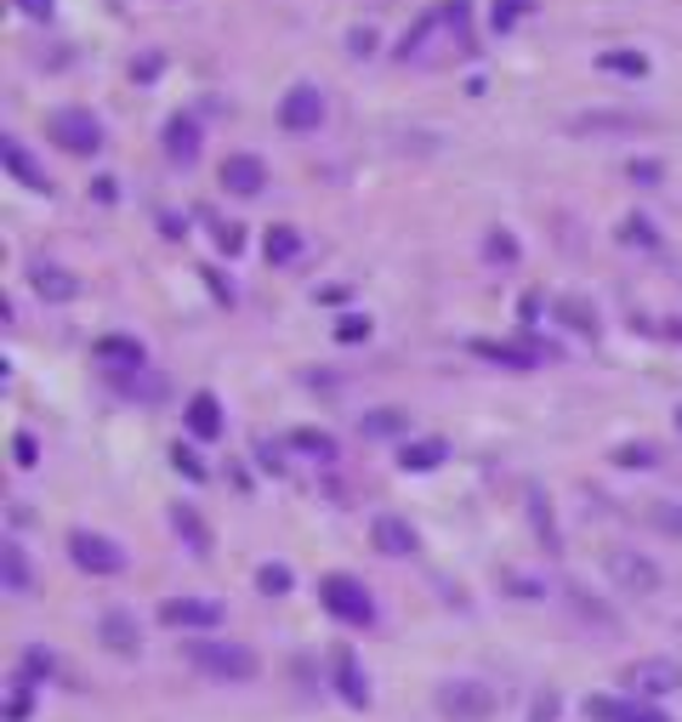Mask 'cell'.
<instances>
[{
  "label": "cell",
  "instance_id": "6da1fadb",
  "mask_svg": "<svg viewBox=\"0 0 682 722\" xmlns=\"http://www.w3.org/2000/svg\"><path fill=\"white\" fill-rule=\"evenodd\" d=\"M182 654H188L193 671H205V678H217V683H245V678H257V654L239 649V643L200 638V643H188Z\"/></svg>",
  "mask_w": 682,
  "mask_h": 722
},
{
  "label": "cell",
  "instance_id": "7a4b0ae2",
  "mask_svg": "<svg viewBox=\"0 0 682 722\" xmlns=\"http://www.w3.org/2000/svg\"><path fill=\"white\" fill-rule=\"evenodd\" d=\"M319 598H324V609L335 620H348V625H370L375 620V598L364 592V581H353V574H324Z\"/></svg>",
  "mask_w": 682,
  "mask_h": 722
},
{
  "label": "cell",
  "instance_id": "3957f363",
  "mask_svg": "<svg viewBox=\"0 0 682 722\" xmlns=\"http://www.w3.org/2000/svg\"><path fill=\"white\" fill-rule=\"evenodd\" d=\"M438 711L444 716H455V722H483L495 711V694L483 689V683H472V678H450V683H438Z\"/></svg>",
  "mask_w": 682,
  "mask_h": 722
},
{
  "label": "cell",
  "instance_id": "277c9868",
  "mask_svg": "<svg viewBox=\"0 0 682 722\" xmlns=\"http://www.w3.org/2000/svg\"><path fill=\"white\" fill-rule=\"evenodd\" d=\"M52 142L69 154H97L103 149V126H97L91 109H58L52 114Z\"/></svg>",
  "mask_w": 682,
  "mask_h": 722
},
{
  "label": "cell",
  "instance_id": "5b68a950",
  "mask_svg": "<svg viewBox=\"0 0 682 722\" xmlns=\"http://www.w3.org/2000/svg\"><path fill=\"white\" fill-rule=\"evenodd\" d=\"M620 683L638 694V700H660V694H671V689L682 683V665H676V660H631V665L620 671Z\"/></svg>",
  "mask_w": 682,
  "mask_h": 722
},
{
  "label": "cell",
  "instance_id": "8992f818",
  "mask_svg": "<svg viewBox=\"0 0 682 722\" xmlns=\"http://www.w3.org/2000/svg\"><path fill=\"white\" fill-rule=\"evenodd\" d=\"M69 558H74L86 574H120V569H126V552H120L109 535H97V529H74V535H69Z\"/></svg>",
  "mask_w": 682,
  "mask_h": 722
},
{
  "label": "cell",
  "instance_id": "52a82bcc",
  "mask_svg": "<svg viewBox=\"0 0 682 722\" xmlns=\"http://www.w3.org/2000/svg\"><path fill=\"white\" fill-rule=\"evenodd\" d=\"M279 126L284 131H319L324 126V98H319V86H308V80H297L279 98Z\"/></svg>",
  "mask_w": 682,
  "mask_h": 722
},
{
  "label": "cell",
  "instance_id": "ba28073f",
  "mask_svg": "<svg viewBox=\"0 0 682 722\" xmlns=\"http://www.w3.org/2000/svg\"><path fill=\"white\" fill-rule=\"evenodd\" d=\"M160 620L166 625H188V632H211V625L222 620V603H211V598H166Z\"/></svg>",
  "mask_w": 682,
  "mask_h": 722
},
{
  "label": "cell",
  "instance_id": "9c48e42d",
  "mask_svg": "<svg viewBox=\"0 0 682 722\" xmlns=\"http://www.w3.org/2000/svg\"><path fill=\"white\" fill-rule=\"evenodd\" d=\"M217 177H222L228 194H239V200H251V194H262V188H268V166L257 154H228Z\"/></svg>",
  "mask_w": 682,
  "mask_h": 722
},
{
  "label": "cell",
  "instance_id": "30bf717a",
  "mask_svg": "<svg viewBox=\"0 0 682 722\" xmlns=\"http://www.w3.org/2000/svg\"><path fill=\"white\" fill-rule=\"evenodd\" d=\"M330 678H335V694L348 700L353 711H370V683H364V671H359V654H353V649H335Z\"/></svg>",
  "mask_w": 682,
  "mask_h": 722
},
{
  "label": "cell",
  "instance_id": "8fae6325",
  "mask_svg": "<svg viewBox=\"0 0 682 722\" xmlns=\"http://www.w3.org/2000/svg\"><path fill=\"white\" fill-rule=\"evenodd\" d=\"M609 574L625 592H654L660 586V563H649L643 552H609Z\"/></svg>",
  "mask_w": 682,
  "mask_h": 722
},
{
  "label": "cell",
  "instance_id": "7c38bea8",
  "mask_svg": "<svg viewBox=\"0 0 682 722\" xmlns=\"http://www.w3.org/2000/svg\"><path fill=\"white\" fill-rule=\"evenodd\" d=\"M586 711L598 722H665V711L654 700H609V694H592Z\"/></svg>",
  "mask_w": 682,
  "mask_h": 722
},
{
  "label": "cell",
  "instance_id": "4fadbf2b",
  "mask_svg": "<svg viewBox=\"0 0 682 722\" xmlns=\"http://www.w3.org/2000/svg\"><path fill=\"white\" fill-rule=\"evenodd\" d=\"M29 284L46 297V302H74L80 297V279L58 262H29Z\"/></svg>",
  "mask_w": 682,
  "mask_h": 722
},
{
  "label": "cell",
  "instance_id": "5bb4252c",
  "mask_svg": "<svg viewBox=\"0 0 682 722\" xmlns=\"http://www.w3.org/2000/svg\"><path fill=\"white\" fill-rule=\"evenodd\" d=\"M97 638H103L114 654H126V660L142 654V632H137V620H131L126 609H109L103 620H97Z\"/></svg>",
  "mask_w": 682,
  "mask_h": 722
},
{
  "label": "cell",
  "instance_id": "9a60e30c",
  "mask_svg": "<svg viewBox=\"0 0 682 722\" xmlns=\"http://www.w3.org/2000/svg\"><path fill=\"white\" fill-rule=\"evenodd\" d=\"M370 546L387 552V558H410L421 541H415V529H410L404 518H375V523H370Z\"/></svg>",
  "mask_w": 682,
  "mask_h": 722
},
{
  "label": "cell",
  "instance_id": "2e32d148",
  "mask_svg": "<svg viewBox=\"0 0 682 722\" xmlns=\"http://www.w3.org/2000/svg\"><path fill=\"white\" fill-rule=\"evenodd\" d=\"M166 154L177 166H193V154H200V120H193V114H171L166 120Z\"/></svg>",
  "mask_w": 682,
  "mask_h": 722
},
{
  "label": "cell",
  "instance_id": "e0dca14e",
  "mask_svg": "<svg viewBox=\"0 0 682 722\" xmlns=\"http://www.w3.org/2000/svg\"><path fill=\"white\" fill-rule=\"evenodd\" d=\"M188 432H193V439H222V399L217 393H193L188 399Z\"/></svg>",
  "mask_w": 682,
  "mask_h": 722
},
{
  "label": "cell",
  "instance_id": "ac0fdd59",
  "mask_svg": "<svg viewBox=\"0 0 682 722\" xmlns=\"http://www.w3.org/2000/svg\"><path fill=\"white\" fill-rule=\"evenodd\" d=\"M444 461H450V444H444V439H415V444L399 450V467H404V472H432V467H444Z\"/></svg>",
  "mask_w": 682,
  "mask_h": 722
},
{
  "label": "cell",
  "instance_id": "d6986e66",
  "mask_svg": "<svg viewBox=\"0 0 682 722\" xmlns=\"http://www.w3.org/2000/svg\"><path fill=\"white\" fill-rule=\"evenodd\" d=\"M7 171H12L18 182H29L34 194H52V177H46V171H40V166L29 160V149H23L18 137H7Z\"/></svg>",
  "mask_w": 682,
  "mask_h": 722
},
{
  "label": "cell",
  "instance_id": "ffe728a7",
  "mask_svg": "<svg viewBox=\"0 0 682 722\" xmlns=\"http://www.w3.org/2000/svg\"><path fill=\"white\" fill-rule=\"evenodd\" d=\"M97 359L114 364V370H142V342L137 335H103V342H97Z\"/></svg>",
  "mask_w": 682,
  "mask_h": 722
},
{
  "label": "cell",
  "instance_id": "44dd1931",
  "mask_svg": "<svg viewBox=\"0 0 682 722\" xmlns=\"http://www.w3.org/2000/svg\"><path fill=\"white\" fill-rule=\"evenodd\" d=\"M529 518H534V535H541L546 552H558V523H552V501L541 484H529Z\"/></svg>",
  "mask_w": 682,
  "mask_h": 722
},
{
  "label": "cell",
  "instance_id": "7402d4cb",
  "mask_svg": "<svg viewBox=\"0 0 682 722\" xmlns=\"http://www.w3.org/2000/svg\"><path fill=\"white\" fill-rule=\"evenodd\" d=\"M171 523H177V535H182L193 552H211V529L200 523V512H193V507L177 501V507H171Z\"/></svg>",
  "mask_w": 682,
  "mask_h": 722
},
{
  "label": "cell",
  "instance_id": "603a6c76",
  "mask_svg": "<svg viewBox=\"0 0 682 722\" xmlns=\"http://www.w3.org/2000/svg\"><path fill=\"white\" fill-rule=\"evenodd\" d=\"M262 251H268V262H279V268H284L290 257L302 251V239H297V228H284V222H273V228H268V239H262Z\"/></svg>",
  "mask_w": 682,
  "mask_h": 722
},
{
  "label": "cell",
  "instance_id": "cb8c5ba5",
  "mask_svg": "<svg viewBox=\"0 0 682 722\" xmlns=\"http://www.w3.org/2000/svg\"><path fill=\"white\" fill-rule=\"evenodd\" d=\"M404 432V410H370L364 415V439H399Z\"/></svg>",
  "mask_w": 682,
  "mask_h": 722
},
{
  "label": "cell",
  "instance_id": "d4e9b609",
  "mask_svg": "<svg viewBox=\"0 0 682 722\" xmlns=\"http://www.w3.org/2000/svg\"><path fill=\"white\" fill-rule=\"evenodd\" d=\"M598 69H609V74H631V80H643V74H649V58H643V52H603V58H598Z\"/></svg>",
  "mask_w": 682,
  "mask_h": 722
},
{
  "label": "cell",
  "instance_id": "484cf974",
  "mask_svg": "<svg viewBox=\"0 0 682 722\" xmlns=\"http://www.w3.org/2000/svg\"><path fill=\"white\" fill-rule=\"evenodd\" d=\"M290 450H297V455H319V461L335 455V444L324 439V432H313V427H297V432H290Z\"/></svg>",
  "mask_w": 682,
  "mask_h": 722
},
{
  "label": "cell",
  "instance_id": "4316f807",
  "mask_svg": "<svg viewBox=\"0 0 682 722\" xmlns=\"http://www.w3.org/2000/svg\"><path fill=\"white\" fill-rule=\"evenodd\" d=\"M257 586H262L268 598H284L290 586H297V574H290L284 563H262V569H257Z\"/></svg>",
  "mask_w": 682,
  "mask_h": 722
},
{
  "label": "cell",
  "instance_id": "83f0119b",
  "mask_svg": "<svg viewBox=\"0 0 682 722\" xmlns=\"http://www.w3.org/2000/svg\"><path fill=\"white\" fill-rule=\"evenodd\" d=\"M523 12H534V0H495V12H490V23H495V34H507Z\"/></svg>",
  "mask_w": 682,
  "mask_h": 722
},
{
  "label": "cell",
  "instance_id": "f1b7e54d",
  "mask_svg": "<svg viewBox=\"0 0 682 722\" xmlns=\"http://www.w3.org/2000/svg\"><path fill=\"white\" fill-rule=\"evenodd\" d=\"M472 353L495 359V364H534V353H529V348H495V342H472Z\"/></svg>",
  "mask_w": 682,
  "mask_h": 722
},
{
  "label": "cell",
  "instance_id": "f546056e",
  "mask_svg": "<svg viewBox=\"0 0 682 722\" xmlns=\"http://www.w3.org/2000/svg\"><path fill=\"white\" fill-rule=\"evenodd\" d=\"M660 461V450H649V444H620L614 450V467H654Z\"/></svg>",
  "mask_w": 682,
  "mask_h": 722
},
{
  "label": "cell",
  "instance_id": "4dcf8cb0",
  "mask_svg": "<svg viewBox=\"0 0 682 722\" xmlns=\"http://www.w3.org/2000/svg\"><path fill=\"white\" fill-rule=\"evenodd\" d=\"M23 586H29V563L18 546H7V592H23Z\"/></svg>",
  "mask_w": 682,
  "mask_h": 722
},
{
  "label": "cell",
  "instance_id": "1f68e13d",
  "mask_svg": "<svg viewBox=\"0 0 682 722\" xmlns=\"http://www.w3.org/2000/svg\"><path fill=\"white\" fill-rule=\"evenodd\" d=\"M29 711H34V689H29V683H18V689H12V700H7V722H23Z\"/></svg>",
  "mask_w": 682,
  "mask_h": 722
},
{
  "label": "cell",
  "instance_id": "d6a6232c",
  "mask_svg": "<svg viewBox=\"0 0 682 722\" xmlns=\"http://www.w3.org/2000/svg\"><path fill=\"white\" fill-rule=\"evenodd\" d=\"M364 335H370V319H364V313H348V319L335 324V342H364Z\"/></svg>",
  "mask_w": 682,
  "mask_h": 722
},
{
  "label": "cell",
  "instance_id": "836d02e7",
  "mask_svg": "<svg viewBox=\"0 0 682 722\" xmlns=\"http://www.w3.org/2000/svg\"><path fill=\"white\" fill-rule=\"evenodd\" d=\"M160 69H166V58H160V52H142V58L131 63V80H137V86H149Z\"/></svg>",
  "mask_w": 682,
  "mask_h": 722
},
{
  "label": "cell",
  "instance_id": "e575fe53",
  "mask_svg": "<svg viewBox=\"0 0 682 722\" xmlns=\"http://www.w3.org/2000/svg\"><path fill=\"white\" fill-rule=\"evenodd\" d=\"M18 12H23L29 23H52V12H58V0H18Z\"/></svg>",
  "mask_w": 682,
  "mask_h": 722
},
{
  "label": "cell",
  "instance_id": "d590c367",
  "mask_svg": "<svg viewBox=\"0 0 682 722\" xmlns=\"http://www.w3.org/2000/svg\"><path fill=\"white\" fill-rule=\"evenodd\" d=\"M558 313H563V319H574V324L586 330V335H598V319H592V308H586V302H563Z\"/></svg>",
  "mask_w": 682,
  "mask_h": 722
},
{
  "label": "cell",
  "instance_id": "8d00e7d4",
  "mask_svg": "<svg viewBox=\"0 0 682 722\" xmlns=\"http://www.w3.org/2000/svg\"><path fill=\"white\" fill-rule=\"evenodd\" d=\"M12 461H18V467H34V461H40V444L29 439V432H18V439H12Z\"/></svg>",
  "mask_w": 682,
  "mask_h": 722
},
{
  "label": "cell",
  "instance_id": "74e56055",
  "mask_svg": "<svg viewBox=\"0 0 682 722\" xmlns=\"http://www.w3.org/2000/svg\"><path fill=\"white\" fill-rule=\"evenodd\" d=\"M534 722H558V694H541V700H534Z\"/></svg>",
  "mask_w": 682,
  "mask_h": 722
},
{
  "label": "cell",
  "instance_id": "f35d334b",
  "mask_svg": "<svg viewBox=\"0 0 682 722\" xmlns=\"http://www.w3.org/2000/svg\"><path fill=\"white\" fill-rule=\"evenodd\" d=\"M654 523H665L671 535H682V512L676 507H654Z\"/></svg>",
  "mask_w": 682,
  "mask_h": 722
},
{
  "label": "cell",
  "instance_id": "ab89813d",
  "mask_svg": "<svg viewBox=\"0 0 682 722\" xmlns=\"http://www.w3.org/2000/svg\"><path fill=\"white\" fill-rule=\"evenodd\" d=\"M217 233H222V251L233 257L239 245H245V233H239V228H228V222H217Z\"/></svg>",
  "mask_w": 682,
  "mask_h": 722
},
{
  "label": "cell",
  "instance_id": "60d3db41",
  "mask_svg": "<svg viewBox=\"0 0 682 722\" xmlns=\"http://www.w3.org/2000/svg\"><path fill=\"white\" fill-rule=\"evenodd\" d=\"M490 257H495V262H512V239H507V233H490Z\"/></svg>",
  "mask_w": 682,
  "mask_h": 722
},
{
  "label": "cell",
  "instance_id": "b9f144b4",
  "mask_svg": "<svg viewBox=\"0 0 682 722\" xmlns=\"http://www.w3.org/2000/svg\"><path fill=\"white\" fill-rule=\"evenodd\" d=\"M91 200H103V205H109V200H114V182H109V177H97V182H91Z\"/></svg>",
  "mask_w": 682,
  "mask_h": 722
},
{
  "label": "cell",
  "instance_id": "7bdbcfd3",
  "mask_svg": "<svg viewBox=\"0 0 682 722\" xmlns=\"http://www.w3.org/2000/svg\"><path fill=\"white\" fill-rule=\"evenodd\" d=\"M205 284L217 291V302H233V291H228V279H222V273H205Z\"/></svg>",
  "mask_w": 682,
  "mask_h": 722
},
{
  "label": "cell",
  "instance_id": "ee69618b",
  "mask_svg": "<svg viewBox=\"0 0 682 722\" xmlns=\"http://www.w3.org/2000/svg\"><path fill=\"white\" fill-rule=\"evenodd\" d=\"M177 467H182V472H188V478H205V467H200V461H193V455H188V450H177Z\"/></svg>",
  "mask_w": 682,
  "mask_h": 722
},
{
  "label": "cell",
  "instance_id": "f6af8a7d",
  "mask_svg": "<svg viewBox=\"0 0 682 722\" xmlns=\"http://www.w3.org/2000/svg\"><path fill=\"white\" fill-rule=\"evenodd\" d=\"M353 291H348V284H324V291H319V302H348Z\"/></svg>",
  "mask_w": 682,
  "mask_h": 722
},
{
  "label": "cell",
  "instance_id": "bcb514c9",
  "mask_svg": "<svg viewBox=\"0 0 682 722\" xmlns=\"http://www.w3.org/2000/svg\"><path fill=\"white\" fill-rule=\"evenodd\" d=\"M631 177H638V182H654V177H660V166H654V160H638V166H631Z\"/></svg>",
  "mask_w": 682,
  "mask_h": 722
},
{
  "label": "cell",
  "instance_id": "7dc6e473",
  "mask_svg": "<svg viewBox=\"0 0 682 722\" xmlns=\"http://www.w3.org/2000/svg\"><path fill=\"white\" fill-rule=\"evenodd\" d=\"M676 427H682V410H676Z\"/></svg>",
  "mask_w": 682,
  "mask_h": 722
}]
</instances>
